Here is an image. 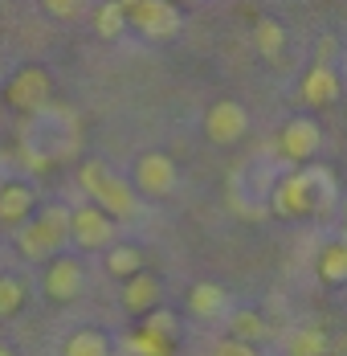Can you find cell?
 Here are the masks:
<instances>
[{"mask_svg":"<svg viewBox=\"0 0 347 356\" xmlns=\"http://www.w3.org/2000/svg\"><path fill=\"white\" fill-rule=\"evenodd\" d=\"M49 74L41 70V66H21V70L8 78V86H4V95H0V103H8L12 111H21V115H33L49 103Z\"/></svg>","mask_w":347,"mask_h":356,"instance_id":"4","label":"cell"},{"mask_svg":"<svg viewBox=\"0 0 347 356\" xmlns=\"http://www.w3.org/2000/svg\"><path fill=\"white\" fill-rule=\"evenodd\" d=\"M82 286H86L82 262H78V258H66V254H53L49 266H45V295H49L53 303H69V299L82 295Z\"/></svg>","mask_w":347,"mask_h":356,"instance_id":"7","label":"cell"},{"mask_svg":"<svg viewBox=\"0 0 347 356\" xmlns=\"http://www.w3.org/2000/svg\"><path fill=\"white\" fill-rule=\"evenodd\" d=\"M110 356H115V353H110ZM119 356H127V353H119Z\"/></svg>","mask_w":347,"mask_h":356,"instance_id":"30","label":"cell"},{"mask_svg":"<svg viewBox=\"0 0 347 356\" xmlns=\"http://www.w3.org/2000/svg\"><path fill=\"white\" fill-rule=\"evenodd\" d=\"M69 242L78 250H103L115 242V217H106L99 205L69 209Z\"/></svg>","mask_w":347,"mask_h":356,"instance_id":"5","label":"cell"},{"mask_svg":"<svg viewBox=\"0 0 347 356\" xmlns=\"http://www.w3.org/2000/svg\"><path fill=\"white\" fill-rule=\"evenodd\" d=\"M21 303H25V283L12 275H0V316L21 312Z\"/></svg>","mask_w":347,"mask_h":356,"instance_id":"23","label":"cell"},{"mask_svg":"<svg viewBox=\"0 0 347 356\" xmlns=\"http://www.w3.org/2000/svg\"><path fill=\"white\" fill-rule=\"evenodd\" d=\"M188 307H192V316H201V320H217V316L225 312V291L217 283H196L188 291Z\"/></svg>","mask_w":347,"mask_h":356,"instance_id":"14","label":"cell"},{"mask_svg":"<svg viewBox=\"0 0 347 356\" xmlns=\"http://www.w3.org/2000/svg\"><path fill=\"white\" fill-rule=\"evenodd\" d=\"M0 356H12V353H8V348H4V344H0Z\"/></svg>","mask_w":347,"mask_h":356,"instance_id":"28","label":"cell"},{"mask_svg":"<svg viewBox=\"0 0 347 356\" xmlns=\"http://www.w3.org/2000/svg\"><path fill=\"white\" fill-rule=\"evenodd\" d=\"M331 201H335V177L327 168H303L270 184L266 209L274 217H307L331 209Z\"/></svg>","mask_w":347,"mask_h":356,"instance_id":"1","label":"cell"},{"mask_svg":"<svg viewBox=\"0 0 347 356\" xmlns=\"http://www.w3.org/2000/svg\"><path fill=\"white\" fill-rule=\"evenodd\" d=\"M37 221L49 229V238H53L58 246H66V242H69V209H66V205H45Z\"/></svg>","mask_w":347,"mask_h":356,"instance_id":"21","label":"cell"},{"mask_svg":"<svg viewBox=\"0 0 347 356\" xmlns=\"http://www.w3.org/2000/svg\"><path fill=\"white\" fill-rule=\"evenodd\" d=\"M127 356H168V344L164 340H155V336H147V332H139L135 340H127Z\"/></svg>","mask_w":347,"mask_h":356,"instance_id":"25","label":"cell"},{"mask_svg":"<svg viewBox=\"0 0 347 356\" xmlns=\"http://www.w3.org/2000/svg\"><path fill=\"white\" fill-rule=\"evenodd\" d=\"M123 303H127V312H151L155 303H160V283L151 279V275H143L135 270L127 286H123Z\"/></svg>","mask_w":347,"mask_h":356,"instance_id":"13","label":"cell"},{"mask_svg":"<svg viewBox=\"0 0 347 356\" xmlns=\"http://www.w3.org/2000/svg\"><path fill=\"white\" fill-rule=\"evenodd\" d=\"M253 41H257V54H262L266 62H278V58H282V49H286V29H282V21L262 17V21H257V29H253Z\"/></svg>","mask_w":347,"mask_h":356,"instance_id":"15","label":"cell"},{"mask_svg":"<svg viewBox=\"0 0 347 356\" xmlns=\"http://www.w3.org/2000/svg\"><path fill=\"white\" fill-rule=\"evenodd\" d=\"M286 356H327V336L319 327H298L286 340Z\"/></svg>","mask_w":347,"mask_h":356,"instance_id":"16","label":"cell"},{"mask_svg":"<svg viewBox=\"0 0 347 356\" xmlns=\"http://www.w3.org/2000/svg\"><path fill=\"white\" fill-rule=\"evenodd\" d=\"M82 188L94 197V205L103 209L106 217H119V221H131L139 213V197L135 188L123 177H115L103 160H86L82 164Z\"/></svg>","mask_w":347,"mask_h":356,"instance_id":"2","label":"cell"},{"mask_svg":"<svg viewBox=\"0 0 347 356\" xmlns=\"http://www.w3.org/2000/svg\"><path fill=\"white\" fill-rule=\"evenodd\" d=\"M339 99V74L331 70V62H314L307 78H303V103L311 107H327Z\"/></svg>","mask_w":347,"mask_h":356,"instance_id":"10","label":"cell"},{"mask_svg":"<svg viewBox=\"0 0 347 356\" xmlns=\"http://www.w3.org/2000/svg\"><path fill=\"white\" fill-rule=\"evenodd\" d=\"M172 4H192V0H172Z\"/></svg>","mask_w":347,"mask_h":356,"instance_id":"29","label":"cell"},{"mask_svg":"<svg viewBox=\"0 0 347 356\" xmlns=\"http://www.w3.org/2000/svg\"><path fill=\"white\" fill-rule=\"evenodd\" d=\"M66 356H110L103 332H74L66 340Z\"/></svg>","mask_w":347,"mask_h":356,"instance_id":"18","label":"cell"},{"mask_svg":"<svg viewBox=\"0 0 347 356\" xmlns=\"http://www.w3.org/2000/svg\"><path fill=\"white\" fill-rule=\"evenodd\" d=\"M41 4H45L49 17H74L82 8V0H41Z\"/></svg>","mask_w":347,"mask_h":356,"instance_id":"27","label":"cell"},{"mask_svg":"<svg viewBox=\"0 0 347 356\" xmlns=\"http://www.w3.org/2000/svg\"><path fill=\"white\" fill-rule=\"evenodd\" d=\"M17 246H21L25 258H33V262H45V258H53V254L62 250L53 238H49V229H45L37 217H25V221L17 225Z\"/></svg>","mask_w":347,"mask_h":356,"instance_id":"11","label":"cell"},{"mask_svg":"<svg viewBox=\"0 0 347 356\" xmlns=\"http://www.w3.org/2000/svg\"><path fill=\"white\" fill-rule=\"evenodd\" d=\"M106 270L119 275V279H131L135 270H143V254L135 246H115L106 254Z\"/></svg>","mask_w":347,"mask_h":356,"instance_id":"19","label":"cell"},{"mask_svg":"<svg viewBox=\"0 0 347 356\" xmlns=\"http://www.w3.org/2000/svg\"><path fill=\"white\" fill-rule=\"evenodd\" d=\"M229 332H233V340L257 344V340L266 336V323H262V316H253V312H237V316L229 320Z\"/></svg>","mask_w":347,"mask_h":356,"instance_id":"22","label":"cell"},{"mask_svg":"<svg viewBox=\"0 0 347 356\" xmlns=\"http://www.w3.org/2000/svg\"><path fill=\"white\" fill-rule=\"evenodd\" d=\"M29 213H33V188L21 184V180L4 184V188H0V221H4V225H21Z\"/></svg>","mask_w":347,"mask_h":356,"instance_id":"12","label":"cell"},{"mask_svg":"<svg viewBox=\"0 0 347 356\" xmlns=\"http://www.w3.org/2000/svg\"><path fill=\"white\" fill-rule=\"evenodd\" d=\"M176 180H180V172H176L172 156H164V152H147V156H139L135 184H131V188H139L143 197H168V193L176 188Z\"/></svg>","mask_w":347,"mask_h":356,"instance_id":"6","label":"cell"},{"mask_svg":"<svg viewBox=\"0 0 347 356\" xmlns=\"http://www.w3.org/2000/svg\"><path fill=\"white\" fill-rule=\"evenodd\" d=\"M119 4H123L127 25L151 41H164L180 29V4L172 0H119Z\"/></svg>","mask_w":347,"mask_h":356,"instance_id":"3","label":"cell"},{"mask_svg":"<svg viewBox=\"0 0 347 356\" xmlns=\"http://www.w3.org/2000/svg\"><path fill=\"white\" fill-rule=\"evenodd\" d=\"M245 127H249V115H245V107H242V103H233V99L212 103L208 115H205V136L212 143H221V147L237 143L245 136Z\"/></svg>","mask_w":347,"mask_h":356,"instance_id":"8","label":"cell"},{"mask_svg":"<svg viewBox=\"0 0 347 356\" xmlns=\"http://www.w3.org/2000/svg\"><path fill=\"white\" fill-rule=\"evenodd\" d=\"M319 143H323V131H319V123L314 119H290L286 127H282V156L286 160H294V164H307L314 152H319Z\"/></svg>","mask_w":347,"mask_h":356,"instance_id":"9","label":"cell"},{"mask_svg":"<svg viewBox=\"0 0 347 356\" xmlns=\"http://www.w3.org/2000/svg\"><path fill=\"white\" fill-rule=\"evenodd\" d=\"M143 332L168 344V340H172V336H176V316H172V312H168V307H155V312L147 316V327H143Z\"/></svg>","mask_w":347,"mask_h":356,"instance_id":"24","label":"cell"},{"mask_svg":"<svg viewBox=\"0 0 347 356\" xmlns=\"http://www.w3.org/2000/svg\"><path fill=\"white\" fill-rule=\"evenodd\" d=\"M0 107H4V103H0Z\"/></svg>","mask_w":347,"mask_h":356,"instance_id":"31","label":"cell"},{"mask_svg":"<svg viewBox=\"0 0 347 356\" xmlns=\"http://www.w3.org/2000/svg\"><path fill=\"white\" fill-rule=\"evenodd\" d=\"M319 275H323V283H344L347 279V246L344 242H335V246L323 250V258H319Z\"/></svg>","mask_w":347,"mask_h":356,"instance_id":"17","label":"cell"},{"mask_svg":"<svg viewBox=\"0 0 347 356\" xmlns=\"http://www.w3.org/2000/svg\"><path fill=\"white\" fill-rule=\"evenodd\" d=\"M94 29H99V37H119L127 29V17H123V4L119 0H106L103 8L94 13Z\"/></svg>","mask_w":347,"mask_h":356,"instance_id":"20","label":"cell"},{"mask_svg":"<svg viewBox=\"0 0 347 356\" xmlns=\"http://www.w3.org/2000/svg\"><path fill=\"white\" fill-rule=\"evenodd\" d=\"M212 356H257V348H253V344H245V340H233V336H229V340H221V344L212 348Z\"/></svg>","mask_w":347,"mask_h":356,"instance_id":"26","label":"cell"}]
</instances>
